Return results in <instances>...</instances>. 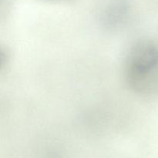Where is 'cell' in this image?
<instances>
[{"mask_svg":"<svg viewBox=\"0 0 158 158\" xmlns=\"http://www.w3.org/2000/svg\"><path fill=\"white\" fill-rule=\"evenodd\" d=\"M123 77L133 92L148 96L158 92V47L150 41L138 42L128 52Z\"/></svg>","mask_w":158,"mask_h":158,"instance_id":"6da1fadb","label":"cell"},{"mask_svg":"<svg viewBox=\"0 0 158 158\" xmlns=\"http://www.w3.org/2000/svg\"><path fill=\"white\" fill-rule=\"evenodd\" d=\"M52 1H63V0H52Z\"/></svg>","mask_w":158,"mask_h":158,"instance_id":"7a4b0ae2","label":"cell"}]
</instances>
